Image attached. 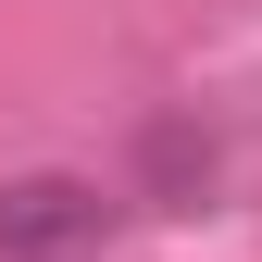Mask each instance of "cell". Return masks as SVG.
Returning a JSON list of instances; mask_svg holds the SVG:
<instances>
[{
	"mask_svg": "<svg viewBox=\"0 0 262 262\" xmlns=\"http://www.w3.org/2000/svg\"><path fill=\"white\" fill-rule=\"evenodd\" d=\"M100 225L113 200L88 175H25V187H0V250L13 262H75V250H100Z\"/></svg>",
	"mask_w": 262,
	"mask_h": 262,
	"instance_id": "cell-1",
	"label": "cell"
}]
</instances>
